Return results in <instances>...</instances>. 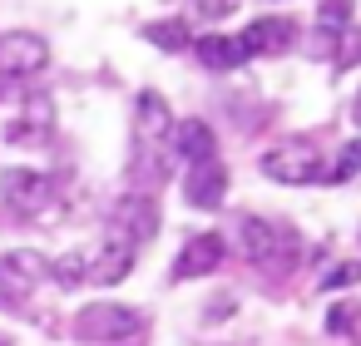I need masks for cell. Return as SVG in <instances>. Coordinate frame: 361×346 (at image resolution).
I'll return each mask as SVG.
<instances>
[{
	"mask_svg": "<svg viewBox=\"0 0 361 346\" xmlns=\"http://www.w3.org/2000/svg\"><path fill=\"white\" fill-rule=\"evenodd\" d=\"M238 40H243V50H247V55H282V50H292L297 25H292V20H282V16H262V20H252V25H247V35H238Z\"/></svg>",
	"mask_w": 361,
	"mask_h": 346,
	"instance_id": "obj_12",
	"label": "cell"
},
{
	"mask_svg": "<svg viewBox=\"0 0 361 346\" xmlns=\"http://www.w3.org/2000/svg\"><path fill=\"white\" fill-rule=\"evenodd\" d=\"M326 331H331V336H351V341H361V307H356V302L331 307V311H326Z\"/></svg>",
	"mask_w": 361,
	"mask_h": 346,
	"instance_id": "obj_19",
	"label": "cell"
},
{
	"mask_svg": "<svg viewBox=\"0 0 361 346\" xmlns=\"http://www.w3.org/2000/svg\"><path fill=\"white\" fill-rule=\"evenodd\" d=\"M109 228H114L109 237L139 247V242H149V237L159 233V203H154L149 193H124V198L114 203V213H109Z\"/></svg>",
	"mask_w": 361,
	"mask_h": 346,
	"instance_id": "obj_6",
	"label": "cell"
},
{
	"mask_svg": "<svg viewBox=\"0 0 361 346\" xmlns=\"http://www.w3.org/2000/svg\"><path fill=\"white\" fill-rule=\"evenodd\" d=\"M0 346H11V336H0Z\"/></svg>",
	"mask_w": 361,
	"mask_h": 346,
	"instance_id": "obj_24",
	"label": "cell"
},
{
	"mask_svg": "<svg viewBox=\"0 0 361 346\" xmlns=\"http://www.w3.org/2000/svg\"><path fill=\"white\" fill-rule=\"evenodd\" d=\"M361 282V262H336L331 272H322V292H336V287H351Z\"/></svg>",
	"mask_w": 361,
	"mask_h": 346,
	"instance_id": "obj_22",
	"label": "cell"
},
{
	"mask_svg": "<svg viewBox=\"0 0 361 346\" xmlns=\"http://www.w3.org/2000/svg\"><path fill=\"white\" fill-rule=\"evenodd\" d=\"M262 173L272 183H287V188H302V183H317L326 168H322V149L307 144V139H287L277 149L262 154Z\"/></svg>",
	"mask_w": 361,
	"mask_h": 346,
	"instance_id": "obj_3",
	"label": "cell"
},
{
	"mask_svg": "<svg viewBox=\"0 0 361 346\" xmlns=\"http://www.w3.org/2000/svg\"><path fill=\"white\" fill-rule=\"evenodd\" d=\"M55 134V99L50 94H30L20 104V114L6 124V139L11 144H45Z\"/></svg>",
	"mask_w": 361,
	"mask_h": 346,
	"instance_id": "obj_10",
	"label": "cell"
},
{
	"mask_svg": "<svg viewBox=\"0 0 361 346\" xmlns=\"http://www.w3.org/2000/svg\"><path fill=\"white\" fill-rule=\"evenodd\" d=\"M317 20H322V30H326V35H336L341 25H351V0H322Z\"/></svg>",
	"mask_w": 361,
	"mask_h": 346,
	"instance_id": "obj_21",
	"label": "cell"
},
{
	"mask_svg": "<svg viewBox=\"0 0 361 346\" xmlns=\"http://www.w3.org/2000/svg\"><path fill=\"white\" fill-rule=\"evenodd\" d=\"M183 198H188V208H223V198H228V168H223V159L213 154V159H203V163H188V178H183Z\"/></svg>",
	"mask_w": 361,
	"mask_h": 346,
	"instance_id": "obj_9",
	"label": "cell"
},
{
	"mask_svg": "<svg viewBox=\"0 0 361 346\" xmlns=\"http://www.w3.org/2000/svg\"><path fill=\"white\" fill-rule=\"evenodd\" d=\"M50 70V40L35 30H6L0 35V85L6 80H35Z\"/></svg>",
	"mask_w": 361,
	"mask_h": 346,
	"instance_id": "obj_4",
	"label": "cell"
},
{
	"mask_svg": "<svg viewBox=\"0 0 361 346\" xmlns=\"http://www.w3.org/2000/svg\"><path fill=\"white\" fill-rule=\"evenodd\" d=\"M144 40L159 45V50H169V55L193 50V30H188V20H178V16H169V20H149V25H144Z\"/></svg>",
	"mask_w": 361,
	"mask_h": 346,
	"instance_id": "obj_16",
	"label": "cell"
},
{
	"mask_svg": "<svg viewBox=\"0 0 361 346\" xmlns=\"http://www.w3.org/2000/svg\"><path fill=\"white\" fill-rule=\"evenodd\" d=\"M0 198L11 203V213L20 218H40L55 203V178L40 168H6L0 173Z\"/></svg>",
	"mask_w": 361,
	"mask_h": 346,
	"instance_id": "obj_5",
	"label": "cell"
},
{
	"mask_svg": "<svg viewBox=\"0 0 361 346\" xmlns=\"http://www.w3.org/2000/svg\"><path fill=\"white\" fill-rule=\"evenodd\" d=\"M361 173V139H351V144H341V154H336V163H331V173H322L326 183H351Z\"/></svg>",
	"mask_w": 361,
	"mask_h": 346,
	"instance_id": "obj_20",
	"label": "cell"
},
{
	"mask_svg": "<svg viewBox=\"0 0 361 346\" xmlns=\"http://www.w3.org/2000/svg\"><path fill=\"white\" fill-rule=\"evenodd\" d=\"M213 129L203 124V119H178L173 124V154L183 159V163H203V159H213Z\"/></svg>",
	"mask_w": 361,
	"mask_h": 346,
	"instance_id": "obj_15",
	"label": "cell"
},
{
	"mask_svg": "<svg viewBox=\"0 0 361 346\" xmlns=\"http://www.w3.org/2000/svg\"><path fill=\"white\" fill-rule=\"evenodd\" d=\"M193 50H198V65L208 75H228V70L247 65V50L238 35H203V40H193Z\"/></svg>",
	"mask_w": 361,
	"mask_h": 346,
	"instance_id": "obj_13",
	"label": "cell"
},
{
	"mask_svg": "<svg viewBox=\"0 0 361 346\" xmlns=\"http://www.w3.org/2000/svg\"><path fill=\"white\" fill-rule=\"evenodd\" d=\"M0 94H6V85H0Z\"/></svg>",
	"mask_w": 361,
	"mask_h": 346,
	"instance_id": "obj_25",
	"label": "cell"
},
{
	"mask_svg": "<svg viewBox=\"0 0 361 346\" xmlns=\"http://www.w3.org/2000/svg\"><path fill=\"white\" fill-rule=\"evenodd\" d=\"M331 65L336 70H356L361 65V25H341L331 35Z\"/></svg>",
	"mask_w": 361,
	"mask_h": 346,
	"instance_id": "obj_17",
	"label": "cell"
},
{
	"mask_svg": "<svg viewBox=\"0 0 361 346\" xmlns=\"http://www.w3.org/2000/svg\"><path fill=\"white\" fill-rule=\"evenodd\" d=\"M129 272H134V247L119 242V237H109V242L90 257V282H94V287H114V282H124Z\"/></svg>",
	"mask_w": 361,
	"mask_h": 346,
	"instance_id": "obj_14",
	"label": "cell"
},
{
	"mask_svg": "<svg viewBox=\"0 0 361 346\" xmlns=\"http://www.w3.org/2000/svg\"><path fill=\"white\" fill-rule=\"evenodd\" d=\"M351 124L361 129V94H356V104H351Z\"/></svg>",
	"mask_w": 361,
	"mask_h": 346,
	"instance_id": "obj_23",
	"label": "cell"
},
{
	"mask_svg": "<svg viewBox=\"0 0 361 346\" xmlns=\"http://www.w3.org/2000/svg\"><path fill=\"white\" fill-rule=\"evenodd\" d=\"M223 252H228V242L218 237V233H193L188 242H183V252H178V262H173V277L178 282H193V277H208L218 262H223Z\"/></svg>",
	"mask_w": 361,
	"mask_h": 346,
	"instance_id": "obj_11",
	"label": "cell"
},
{
	"mask_svg": "<svg viewBox=\"0 0 361 346\" xmlns=\"http://www.w3.org/2000/svg\"><path fill=\"white\" fill-rule=\"evenodd\" d=\"M50 277H55L60 287H80V282H90V252H60V257L50 262Z\"/></svg>",
	"mask_w": 361,
	"mask_h": 346,
	"instance_id": "obj_18",
	"label": "cell"
},
{
	"mask_svg": "<svg viewBox=\"0 0 361 346\" xmlns=\"http://www.w3.org/2000/svg\"><path fill=\"white\" fill-rule=\"evenodd\" d=\"M144 331V316L124 302H90L80 307L75 316V336L90 341V346H119V341H139Z\"/></svg>",
	"mask_w": 361,
	"mask_h": 346,
	"instance_id": "obj_2",
	"label": "cell"
},
{
	"mask_svg": "<svg viewBox=\"0 0 361 346\" xmlns=\"http://www.w3.org/2000/svg\"><path fill=\"white\" fill-rule=\"evenodd\" d=\"M50 277V257L45 252H35V247H16V252H6L0 257V292L6 297H30L40 282Z\"/></svg>",
	"mask_w": 361,
	"mask_h": 346,
	"instance_id": "obj_7",
	"label": "cell"
},
{
	"mask_svg": "<svg viewBox=\"0 0 361 346\" xmlns=\"http://www.w3.org/2000/svg\"><path fill=\"white\" fill-rule=\"evenodd\" d=\"M169 134H173L169 99L159 89H139V99H134V144L139 149H159V144H169Z\"/></svg>",
	"mask_w": 361,
	"mask_h": 346,
	"instance_id": "obj_8",
	"label": "cell"
},
{
	"mask_svg": "<svg viewBox=\"0 0 361 346\" xmlns=\"http://www.w3.org/2000/svg\"><path fill=\"white\" fill-rule=\"evenodd\" d=\"M233 242H238V252L252 262V267H267V272H292L297 267V257H302V237H297V228L292 223H272V218H262V213H243L238 223H233Z\"/></svg>",
	"mask_w": 361,
	"mask_h": 346,
	"instance_id": "obj_1",
	"label": "cell"
}]
</instances>
